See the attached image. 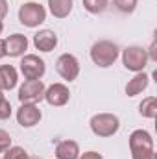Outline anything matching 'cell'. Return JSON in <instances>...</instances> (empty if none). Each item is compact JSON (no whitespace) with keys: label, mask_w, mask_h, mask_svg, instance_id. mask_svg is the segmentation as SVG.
Instances as JSON below:
<instances>
[{"label":"cell","mask_w":157,"mask_h":159,"mask_svg":"<svg viewBox=\"0 0 157 159\" xmlns=\"http://www.w3.org/2000/svg\"><path fill=\"white\" fill-rule=\"evenodd\" d=\"M120 56V48H118L117 43L113 41H98L91 46V59L96 67H102V69H107L111 67Z\"/></svg>","instance_id":"1"},{"label":"cell","mask_w":157,"mask_h":159,"mask_svg":"<svg viewBox=\"0 0 157 159\" xmlns=\"http://www.w3.org/2000/svg\"><path fill=\"white\" fill-rule=\"evenodd\" d=\"M89 126L96 137H113L120 128V120L113 113H98L91 119Z\"/></svg>","instance_id":"2"},{"label":"cell","mask_w":157,"mask_h":159,"mask_svg":"<svg viewBox=\"0 0 157 159\" xmlns=\"http://www.w3.org/2000/svg\"><path fill=\"white\" fill-rule=\"evenodd\" d=\"M46 20V9L39 2H26L19 7V22L28 28H37Z\"/></svg>","instance_id":"3"},{"label":"cell","mask_w":157,"mask_h":159,"mask_svg":"<svg viewBox=\"0 0 157 159\" xmlns=\"http://www.w3.org/2000/svg\"><path fill=\"white\" fill-rule=\"evenodd\" d=\"M122 63L131 72H142L148 63V52L142 46H128L122 50Z\"/></svg>","instance_id":"4"},{"label":"cell","mask_w":157,"mask_h":159,"mask_svg":"<svg viewBox=\"0 0 157 159\" xmlns=\"http://www.w3.org/2000/svg\"><path fill=\"white\" fill-rule=\"evenodd\" d=\"M44 83L41 80H26L19 89V100L20 104H37L44 100Z\"/></svg>","instance_id":"5"},{"label":"cell","mask_w":157,"mask_h":159,"mask_svg":"<svg viewBox=\"0 0 157 159\" xmlns=\"http://www.w3.org/2000/svg\"><path fill=\"white\" fill-rule=\"evenodd\" d=\"M56 70L57 74L67 81H74L79 76V61L72 54H61L56 61Z\"/></svg>","instance_id":"6"},{"label":"cell","mask_w":157,"mask_h":159,"mask_svg":"<svg viewBox=\"0 0 157 159\" xmlns=\"http://www.w3.org/2000/svg\"><path fill=\"white\" fill-rule=\"evenodd\" d=\"M44 70H46L44 61L35 54H28L20 61V72L26 80H41L44 76Z\"/></svg>","instance_id":"7"},{"label":"cell","mask_w":157,"mask_h":159,"mask_svg":"<svg viewBox=\"0 0 157 159\" xmlns=\"http://www.w3.org/2000/svg\"><path fill=\"white\" fill-rule=\"evenodd\" d=\"M43 119V113L35 104H20V107L17 109V122L22 128H34L37 126Z\"/></svg>","instance_id":"8"},{"label":"cell","mask_w":157,"mask_h":159,"mask_svg":"<svg viewBox=\"0 0 157 159\" xmlns=\"http://www.w3.org/2000/svg\"><path fill=\"white\" fill-rule=\"evenodd\" d=\"M44 100L54 107H61L70 100V91L65 83H52L44 91Z\"/></svg>","instance_id":"9"},{"label":"cell","mask_w":157,"mask_h":159,"mask_svg":"<svg viewBox=\"0 0 157 159\" xmlns=\"http://www.w3.org/2000/svg\"><path fill=\"white\" fill-rule=\"evenodd\" d=\"M4 44H6V56L19 57L28 50V37L22 34H13L7 39H4Z\"/></svg>","instance_id":"10"},{"label":"cell","mask_w":157,"mask_h":159,"mask_svg":"<svg viewBox=\"0 0 157 159\" xmlns=\"http://www.w3.org/2000/svg\"><path fill=\"white\" fill-rule=\"evenodd\" d=\"M34 46L39 52H52L57 46V35L52 30H41L34 35Z\"/></svg>","instance_id":"11"},{"label":"cell","mask_w":157,"mask_h":159,"mask_svg":"<svg viewBox=\"0 0 157 159\" xmlns=\"http://www.w3.org/2000/svg\"><path fill=\"white\" fill-rule=\"evenodd\" d=\"M19 81V72L13 65H0V89L11 91Z\"/></svg>","instance_id":"12"},{"label":"cell","mask_w":157,"mask_h":159,"mask_svg":"<svg viewBox=\"0 0 157 159\" xmlns=\"http://www.w3.org/2000/svg\"><path fill=\"white\" fill-rule=\"evenodd\" d=\"M148 83H150V76L142 70V72H137L133 78L128 81V85H126V94L128 96H137V94H141L146 87H148Z\"/></svg>","instance_id":"13"},{"label":"cell","mask_w":157,"mask_h":159,"mask_svg":"<svg viewBox=\"0 0 157 159\" xmlns=\"http://www.w3.org/2000/svg\"><path fill=\"white\" fill-rule=\"evenodd\" d=\"M139 148H154V139L146 129H135L129 135V150Z\"/></svg>","instance_id":"14"},{"label":"cell","mask_w":157,"mask_h":159,"mask_svg":"<svg viewBox=\"0 0 157 159\" xmlns=\"http://www.w3.org/2000/svg\"><path fill=\"white\" fill-rule=\"evenodd\" d=\"M56 157L57 159H78L79 157V146L76 141H61L56 146Z\"/></svg>","instance_id":"15"},{"label":"cell","mask_w":157,"mask_h":159,"mask_svg":"<svg viewBox=\"0 0 157 159\" xmlns=\"http://www.w3.org/2000/svg\"><path fill=\"white\" fill-rule=\"evenodd\" d=\"M72 6H74V0H48L50 13H52L56 19H65V17H69L70 11H72Z\"/></svg>","instance_id":"16"},{"label":"cell","mask_w":157,"mask_h":159,"mask_svg":"<svg viewBox=\"0 0 157 159\" xmlns=\"http://www.w3.org/2000/svg\"><path fill=\"white\" fill-rule=\"evenodd\" d=\"M139 115L144 119H155L157 115V98L155 96H146L139 104Z\"/></svg>","instance_id":"17"},{"label":"cell","mask_w":157,"mask_h":159,"mask_svg":"<svg viewBox=\"0 0 157 159\" xmlns=\"http://www.w3.org/2000/svg\"><path fill=\"white\" fill-rule=\"evenodd\" d=\"M109 6V0H83V7L92 13V15H98V13H104Z\"/></svg>","instance_id":"18"},{"label":"cell","mask_w":157,"mask_h":159,"mask_svg":"<svg viewBox=\"0 0 157 159\" xmlns=\"http://www.w3.org/2000/svg\"><path fill=\"white\" fill-rule=\"evenodd\" d=\"M28 152L20 146H9L6 152H4V157L2 159H28Z\"/></svg>","instance_id":"19"},{"label":"cell","mask_w":157,"mask_h":159,"mask_svg":"<svg viewBox=\"0 0 157 159\" xmlns=\"http://www.w3.org/2000/svg\"><path fill=\"white\" fill-rule=\"evenodd\" d=\"M113 4L122 13H133L137 7V0H113Z\"/></svg>","instance_id":"20"},{"label":"cell","mask_w":157,"mask_h":159,"mask_svg":"<svg viewBox=\"0 0 157 159\" xmlns=\"http://www.w3.org/2000/svg\"><path fill=\"white\" fill-rule=\"evenodd\" d=\"M131 159H157L154 148H139L131 150Z\"/></svg>","instance_id":"21"},{"label":"cell","mask_w":157,"mask_h":159,"mask_svg":"<svg viewBox=\"0 0 157 159\" xmlns=\"http://www.w3.org/2000/svg\"><path fill=\"white\" fill-rule=\"evenodd\" d=\"M9 146H11V137H9V133L0 128V154L6 152Z\"/></svg>","instance_id":"22"},{"label":"cell","mask_w":157,"mask_h":159,"mask_svg":"<svg viewBox=\"0 0 157 159\" xmlns=\"http://www.w3.org/2000/svg\"><path fill=\"white\" fill-rule=\"evenodd\" d=\"M9 117H11V104L6 98H2L0 100V120H6Z\"/></svg>","instance_id":"23"},{"label":"cell","mask_w":157,"mask_h":159,"mask_svg":"<svg viewBox=\"0 0 157 159\" xmlns=\"http://www.w3.org/2000/svg\"><path fill=\"white\" fill-rule=\"evenodd\" d=\"M78 159H104L102 157V154H98V152H85V154H81Z\"/></svg>","instance_id":"24"},{"label":"cell","mask_w":157,"mask_h":159,"mask_svg":"<svg viewBox=\"0 0 157 159\" xmlns=\"http://www.w3.org/2000/svg\"><path fill=\"white\" fill-rule=\"evenodd\" d=\"M7 15V2L6 0H0V20Z\"/></svg>","instance_id":"25"},{"label":"cell","mask_w":157,"mask_h":159,"mask_svg":"<svg viewBox=\"0 0 157 159\" xmlns=\"http://www.w3.org/2000/svg\"><path fill=\"white\" fill-rule=\"evenodd\" d=\"M6 56V44H4V39H0V59Z\"/></svg>","instance_id":"26"},{"label":"cell","mask_w":157,"mask_h":159,"mask_svg":"<svg viewBox=\"0 0 157 159\" xmlns=\"http://www.w3.org/2000/svg\"><path fill=\"white\" fill-rule=\"evenodd\" d=\"M2 32H4V22L0 20V34H2Z\"/></svg>","instance_id":"27"},{"label":"cell","mask_w":157,"mask_h":159,"mask_svg":"<svg viewBox=\"0 0 157 159\" xmlns=\"http://www.w3.org/2000/svg\"><path fill=\"white\" fill-rule=\"evenodd\" d=\"M2 98H4V91L0 89V100H2Z\"/></svg>","instance_id":"28"},{"label":"cell","mask_w":157,"mask_h":159,"mask_svg":"<svg viewBox=\"0 0 157 159\" xmlns=\"http://www.w3.org/2000/svg\"><path fill=\"white\" fill-rule=\"evenodd\" d=\"M28 159H41V157H37V156H32V157H28Z\"/></svg>","instance_id":"29"}]
</instances>
